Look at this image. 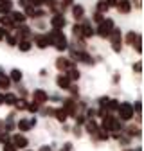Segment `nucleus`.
<instances>
[{
  "mask_svg": "<svg viewBox=\"0 0 144 151\" xmlns=\"http://www.w3.org/2000/svg\"><path fill=\"white\" fill-rule=\"evenodd\" d=\"M47 38H49L50 47H54L58 52L68 50V40H67V36L63 34V29H54V27H50V31L47 32Z\"/></svg>",
  "mask_w": 144,
  "mask_h": 151,
  "instance_id": "f257e3e1",
  "label": "nucleus"
},
{
  "mask_svg": "<svg viewBox=\"0 0 144 151\" xmlns=\"http://www.w3.org/2000/svg\"><path fill=\"white\" fill-rule=\"evenodd\" d=\"M115 111H117V119H119L121 122H128V121H132V119H133V115H135L132 103H126V101L119 103V106H117V110H115Z\"/></svg>",
  "mask_w": 144,
  "mask_h": 151,
  "instance_id": "f03ea898",
  "label": "nucleus"
},
{
  "mask_svg": "<svg viewBox=\"0 0 144 151\" xmlns=\"http://www.w3.org/2000/svg\"><path fill=\"white\" fill-rule=\"evenodd\" d=\"M108 40H110V43H112V50L114 52L119 54L122 50V32H121V29L114 27L110 31V34H108Z\"/></svg>",
  "mask_w": 144,
  "mask_h": 151,
  "instance_id": "7ed1b4c3",
  "label": "nucleus"
},
{
  "mask_svg": "<svg viewBox=\"0 0 144 151\" xmlns=\"http://www.w3.org/2000/svg\"><path fill=\"white\" fill-rule=\"evenodd\" d=\"M114 27H115V24H114L112 18H104L101 24H97V27H96V34H97L99 38H108V34H110V31H112Z\"/></svg>",
  "mask_w": 144,
  "mask_h": 151,
  "instance_id": "20e7f679",
  "label": "nucleus"
},
{
  "mask_svg": "<svg viewBox=\"0 0 144 151\" xmlns=\"http://www.w3.org/2000/svg\"><path fill=\"white\" fill-rule=\"evenodd\" d=\"M61 108L67 111V115H68V119H74V115L78 113V101H76V97H67V99H63L61 101Z\"/></svg>",
  "mask_w": 144,
  "mask_h": 151,
  "instance_id": "39448f33",
  "label": "nucleus"
},
{
  "mask_svg": "<svg viewBox=\"0 0 144 151\" xmlns=\"http://www.w3.org/2000/svg\"><path fill=\"white\" fill-rule=\"evenodd\" d=\"M9 140L16 146V149H25V147L29 146V139H27L24 133H20V131H18V133H13V135L9 137Z\"/></svg>",
  "mask_w": 144,
  "mask_h": 151,
  "instance_id": "423d86ee",
  "label": "nucleus"
},
{
  "mask_svg": "<svg viewBox=\"0 0 144 151\" xmlns=\"http://www.w3.org/2000/svg\"><path fill=\"white\" fill-rule=\"evenodd\" d=\"M81 34H83L85 40L96 36V27L92 25V22H90V20H86V18H83V22H81Z\"/></svg>",
  "mask_w": 144,
  "mask_h": 151,
  "instance_id": "0eeeda50",
  "label": "nucleus"
},
{
  "mask_svg": "<svg viewBox=\"0 0 144 151\" xmlns=\"http://www.w3.org/2000/svg\"><path fill=\"white\" fill-rule=\"evenodd\" d=\"M54 65H56V68H58L60 72H65L67 68L74 67V65H76V61H74V60H70V58H65V56H60V58H56Z\"/></svg>",
  "mask_w": 144,
  "mask_h": 151,
  "instance_id": "6e6552de",
  "label": "nucleus"
},
{
  "mask_svg": "<svg viewBox=\"0 0 144 151\" xmlns=\"http://www.w3.org/2000/svg\"><path fill=\"white\" fill-rule=\"evenodd\" d=\"M49 24H50V27H54V29H63V27L67 25V18L63 16V13H56V14L50 16Z\"/></svg>",
  "mask_w": 144,
  "mask_h": 151,
  "instance_id": "1a4fd4ad",
  "label": "nucleus"
},
{
  "mask_svg": "<svg viewBox=\"0 0 144 151\" xmlns=\"http://www.w3.org/2000/svg\"><path fill=\"white\" fill-rule=\"evenodd\" d=\"M32 101L38 103L40 106L42 104H47L49 103V93L43 88H36V90H32Z\"/></svg>",
  "mask_w": 144,
  "mask_h": 151,
  "instance_id": "9d476101",
  "label": "nucleus"
},
{
  "mask_svg": "<svg viewBox=\"0 0 144 151\" xmlns=\"http://www.w3.org/2000/svg\"><path fill=\"white\" fill-rule=\"evenodd\" d=\"M16 36H18V40H32V29L25 24H20V25H16Z\"/></svg>",
  "mask_w": 144,
  "mask_h": 151,
  "instance_id": "9b49d317",
  "label": "nucleus"
},
{
  "mask_svg": "<svg viewBox=\"0 0 144 151\" xmlns=\"http://www.w3.org/2000/svg\"><path fill=\"white\" fill-rule=\"evenodd\" d=\"M32 40H34V45L38 47V49H42V50H45L47 47H50L47 34H42V32H38V34H32Z\"/></svg>",
  "mask_w": 144,
  "mask_h": 151,
  "instance_id": "f8f14e48",
  "label": "nucleus"
},
{
  "mask_svg": "<svg viewBox=\"0 0 144 151\" xmlns=\"http://www.w3.org/2000/svg\"><path fill=\"white\" fill-rule=\"evenodd\" d=\"M115 9H117L121 14H130L132 9H133V2H132V0H117Z\"/></svg>",
  "mask_w": 144,
  "mask_h": 151,
  "instance_id": "ddd939ff",
  "label": "nucleus"
},
{
  "mask_svg": "<svg viewBox=\"0 0 144 151\" xmlns=\"http://www.w3.org/2000/svg\"><path fill=\"white\" fill-rule=\"evenodd\" d=\"M70 85H72V81L67 78V74H65V72H60V74L56 76V86H58L60 90H68Z\"/></svg>",
  "mask_w": 144,
  "mask_h": 151,
  "instance_id": "4468645a",
  "label": "nucleus"
},
{
  "mask_svg": "<svg viewBox=\"0 0 144 151\" xmlns=\"http://www.w3.org/2000/svg\"><path fill=\"white\" fill-rule=\"evenodd\" d=\"M9 18L13 20V24L14 25H20V24H25V20H27V16L24 14V11H14V9H11L9 13Z\"/></svg>",
  "mask_w": 144,
  "mask_h": 151,
  "instance_id": "2eb2a0df",
  "label": "nucleus"
},
{
  "mask_svg": "<svg viewBox=\"0 0 144 151\" xmlns=\"http://www.w3.org/2000/svg\"><path fill=\"white\" fill-rule=\"evenodd\" d=\"M83 128H85V131H86L90 137H96L97 129H99V124L96 122V119H86V122L83 124Z\"/></svg>",
  "mask_w": 144,
  "mask_h": 151,
  "instance_id": "dca6fc26",
  "label": "nucleus"
},
{
  "mask_svg": "<svg viewBox=\"0 0 144 151\" xmlns=\"http://www.w3.org/2000/svg\"><path fill=\"white\" fill-rule=\"evenodd\" d=\"M70 11H72V16H74L76 22H79V20H83V18H85V7L81 4H72L70 6Z\"/></svg>",
  "mask_w": 144,
  "mask_h": 151,
  "instance_id": "f3484780",
  "label": "nucleus"
},
{
  "mask_svg": "<svg viewBox=\"0 0 144 151\" xmlns=\"http://www.w3.org/2000/svg\"><path fill=\"white\" fill-rule=\"evenodd\" d=\"M65 74H67V78L72 81V83H76V81H79V78H81V72H79V68L74 65V67H70V68H67L65 70Z\"/></svg>",
  "mask_w": 144,
  "mask_h": 151,
  "instance_id": "a211bd4d",
  "label": "nucleus"
},
{
  "mask_svg": "<svg viewBox=\"0 0 144 151\" xmlns=\"http://www.w3.org/2000/svg\"><path fill=\"white\" fill-rule=\"evenodd\" d=\"M16 129L20 131V133H27V131H31L32 128H31V122H29V119H27V117L18 119V122H16Z\"/></svg>",
  "mask_w": 144,
  "mask_h": 151,
  "instance_id": "6ab92c4d",
  "label": "nucleus"
},
{
  "mask_svg": "<svg viewBox=\"0 0 144 151\" xmlns=\"http://www.w3.org/2000/svg\"><path fill=\"white\" fill-rule=\"evenodd\" d=\"M52 117L56 119L58 122H61V124H65V122H67V119H68L67 111H65L63 108H54V113H52Z\"/></svg>",
  "mask_w": 144,
  "mask_h": 151,
  "instance_id": "aec40b11",
  "label": "nucleus"
},
{
  "mask_svg": "<svg viewBox=\"0 0 144 151\" xmlns=\"http://www.w3.org/2000/svg\"><path fill=\"white\" fill-rule=\"evenodd\" d=\"M0 25L2 27H6L7 31H13V29H16V25L13 24V20L9 18V14L6 13V14H0Z\"/></svg>",
  "mask_w": 144,
  "mask_h": 151,
  "instance_id": "412c9836",
  "label": "nucleus"
},
{
  "mask_svg": "<svg viewBox=\"0 0 144 151\" xmlns=\"http://www.w3.org/2000/svg\"><path fill=\"white\" fill-rule=\"evenodd\" d=\"M139 36H140V32H137V31H128V32H126V36H124V43L132 47V45L137 42Z\"/></svg>",
  "mask_w": 144,
  "mask_h": 151,
  "instance_id": "4be33fe9",
  "label": "nucleus"
},
{
  "mask_svg": "<svg viewBox=\"0 0 144 151\" xmlns=\"http://www.w3.org/2000/svg\"><path fill=\"white\" fill-rule=\"evenodd\" d=\"M124 133L128 135L130 139H133V137L137 139V137H140V135H142V129H140V126H133V124H132V126H128V128H126V131H124Z\"/></svg>",
  "mask_w": 144,
  "mask_h": 151,
  "instance_id": "5701e85b",
  "label": "nucleus"
},
{
  "mask_svg": "<svg viewBox=\"0 0 144 151\" xmlns=\"http://www.w3.org/2000/svg\"><path fill=\"white\" fill-rule=\"evenodd\" d=\"M16 47H18L20 52H29L32 49V40H18Z\"/></svg>",
  "mask_w": 144,
  "mask_h": 151,
  "instance_id": "b1692460",
  "label": "nucleus"
},
{
  "mask_svg": "<svg viewBox=\"0 0 144 151\" xmlns=\"http://www.w3.org/2000/svg\"><path fill=\"white\" fill-rule=\"evenodd\" d=\"M7 76H9L11 83H20V81H22V78H24V74H22V70H20V68H13Z\"/></svg>",
  "mask_w": 144,
  "mask_h": 151,
  "instance_id": "393cba45",
  "label": "nucleus"
},
{
  "mask_svg": "<svg viewBox=\"0 0 144 151\" xmlns=\"http://www.w3.org/2000/svg\"><path fill=\"white\" fill-rule=\"evenodd\" d=\"M13 6H14L13 0H0V14L9 13V11L13 9Z\"/></svg>",
  "mask_w": 144,
  "mask_h": 151,
  "instance_id": "a878e982",
  "label": "nucleus"
},
{
  "mask_svg": "<svg viewBox=\"0 0 144 151\" xmlns=\"http://www.w3.org/2000/svg\"><path fill=\"white\" fill-rule=\"evenodd\" d=\"M11 86V79H9V76L6 72H0V88L2 90H7Z\"/></svg>",
  "mask_w": 144,
  "mask_h": 151,
  "instance_id": "bb28decb",
  "label": "nucleus"
},
{
  "mask_svg": "<svg viewBox=\"0 0 144 151\" xmlns=\"http://www.w3.org/2000/svg\"><path fill=\"white\" fill-rule=\"evenodd\" d=\"M16 99H18V96L13 93V92H6L4 93V104H7V106H13L16 103Z\"/></svg>",
  "mask_w": 144,
  "mask_h": 151,
  "instance_id": "cd10ccee",
  "label": "nucleus"
},
{
  "mask_svg": "<svg viewBox=\"0 0 144 151\" xmlns=\"http://www.w3.org/2000/svg\"><path fill=\"white\" fill-rule=\"evenodd\" d=\"M27 103H29V101H27L25 97H18L13 106H14V110H18V111H24V110L27 108Z\"/></svg>",
  "mask_w": 144,
  "mask_h": 151,
  "instance_id": "c85d7f7f",
  "label": "nucleus"
},
{
  "mask_svg": "<svg viewBox=\"0 0 144 151\" xmlns=\"http://www.w3.org/2000/svg\"><path fill=\"white\" fill-rule=\"evenodd\" d=\"M117 106H119V99H108V103H106V111L108 113H114L115 110H117Z\"/></svg>",
  "mask_w": 144,
  "mask_h": 151,
  "instance_id": "c756f323",
  "label": "nucleus"
},
{
  "mask_svg": "<svg viewBox=\"0 0 144 151\" xmlns=\"http://www.w3.org/2000/svg\"><path fill=\"white\" fill-rule=\"evenodd\" d=\"M108 9H110V7H108V4L104 2V0H99V2L96 4V11H97V13H103V14H104Z\"/></svg>",
  "mask_w": 144,
  "mask_h": 151,
  "instance_id": "7c9ffc66",
  "label": "nucleus"
},
{
  "mask_svg": "<svg viewBox=\"0 0 144 151\" xmlns=\"http://www.w3.org/2000/svg\"><path fill=\"white\" fill-rule=\"evenodd\" d=\"M72 36H74V40L83 38V34H81V24H74V25H72Z\"/></svg>",
  "mask_w": 144,
  "mask_h": 151,
  "instance_id": "2f4dec72",
  "label": "nucleus"
},
{
  "mask_svg": "<svg viewBox=\"0 0 144 151\" xmlns=\"http://www.w3.org/2000/svg\"><path fill=\"white\" fill-rule=\"evenodd\" d=\"M4 40H6V43H7L9 47H16V43H18V36H13V34H7V36L4 38Z\"/></svg>",
  "mask_w": 144,
  "mask_h": 151,
  "instance_id": "473e14b6",
  "label": "nucleus"
},
{
  "mask_svg": "<svg viewBox=\"0 0 144 151\" xmlns=\"http://www.w3.org/2000/svg\"><path fill=\"white\" fill-rule=\"evenodd\" d=\"M72 4H74V0H61V2H58V7H60V13H63L67 7H70Z\"/></svg>",
  "mask_w": 144,
  "mask_h": 151,
  "instance_id": "72a5a7b5",
  "label": "nucleus"
},
{
  "mask_svg": "<svg viewBox=\"0 0 144 151\" xmlns=\"http://www.w3.org/2000/svg\"><path fill=\"white\" fill-rule=\"evenodd\" d=\"M45 16H47V11H45V9H42V7H36V9H34L32 18H38V20H40V18H45Z\"/></svg>",
  "mask_w": 144,
  "mask_h": 151,
  "instance_id": "f704fd0d",
  "label": "nucleus"
},
{
  "mask_svg": "<svg viewBox=\"0 0 144 151\" xmlns=\"http://www.w3.org/2000/svg\"><path fill=\"white\" fill-rule=\"evenodd\" d=\"M27 111H31V113H36V111H40V104L38 103H27V108H25Z\"/></svg>",
  "mask_w": 144,
  "mask_h": 151,
  "instance_id": "c9c22d12",
  "label": "nucleus"
},
{
  "mask_svg": "<svg viewBox=\"0 0 144 151\" xmlns=\"http://www.w3.org/2000/svg\"><path fill=\"white\" fill-rule=\"evenodd\" d=\"M74 119H76V124H78V126H83V124L86 122V117H85V113H79V111H78L76 115H74Z\"/></svg>",
  "mask_w": 144,
  "mask_h": 151,
  "instance_id": "e433bc0d",
  "label": "nucleus"
},
{
  "mask_svg": "<svg viewBox=\"0 0 144 151\" xmlns=\"http://www.w3.org/2000/svg\"><path fill=\"white\" fill-rule=\"evenodd\" d=\"M132 106H133V111H135V115H140V113H142V101H140V99H137V101H135Z\"/></svg>",
  "mask_w": 144,
  "mask_h": 151,
  "instance_id": "4c0bfd02",
  "label": "nucleus"
},
{
  "mask_svg": "<svg viewBox=\"0 0 144 151\" xmlns=\"http://www.w3.org/2000/svg\"><path fill=\"white\" fill-rule=\"evenodd\" d=\"M2 151H18V149H16V146H14L11 140H7V142L2 144Z\"/></svg>",
  "mask_w": 144,
  "mask_h": 151,
  "instance_id": "58836bf2",
  "label": "nucleus"
},
{
  "mask_svg": "<svg viewBox=\"0 0 144 151\" xmlns=\"http://www.w3.org/2000/svg\"><path fill=\"white\" fill-rule=\"evenodd\" d=\"M133 49H135V52H139V54H142V36H139L137 38V42L132 45Z\"/></svg>",
  "mask_w": 144,
  "mask_h": 151,
  "instance_id": "ea45409f",
  "label": "nucleus"
},
{
  "mask_svg": "<svg viewBox=\"0 0 144 151\" xmlns=\"http://www.w3.org/2000/svg\"><path fill=\"white\" fill-rule=\"evenodd\" d=\"M68 92H70V97H76V99H78V96H79L78 85H70V86H68Z\"/></svg>",
  "mask_w": 144,
  "mask_h": 151,
  "instance_id": "a19ab883",
  "label": "nucleus"
},
{
  "mask_svg": "<svg viewBox=\"0 0 144 151\" xmlns=\"http://www.w3.org/2000/svg\"><path fill=\"white\" fill-rule=\"evenodd\" d=\"M34 9H36V7H32L31 4H27V6L24 7V14H25L27 18H32V14H34Z\"/></svg>",
  "mask_w": 144,
  "mask_h": 151,
  "instance_id": "79ce46f5",
  "label": "nucleus"
},
{
  "mask_svg": "<svg viewBox=\"0 0 144 151\" xmlns=\"http://www.w3.org/2000/svg\"><path fill=\"white\" fill-rule=\"evenodd\" d=\"M92 20H94L96 24H101V22L104 20V14H103V13H97V11H96V13L92 14Z\"/></svg>",
  "mask_w": 144,
  "mask_h": 151,
  "instance_id": "37998d69",
  "label": "nucleus"
},
{
  "mask_svg": "<svg viewBox=\"0 0 144 151\" xmlns=\"http://www.w3.org/2000/svg\"><path fill=\"white\" fill-rule=\"evenodd\" d=\"M106 113H108V111H106V108H104V106H99V108L96 110V117H99V119H103V117L106 115Z\"/></svg>",
  "mask_w": 144,
  "mask_h": 151,
  "instance_id": "c03bdc74",
  "label": "nucleus"
},
{
  "mask_svg": "<svg viewBox=\"0 0 144 151\" xmlns=\"http://www.w3.org/2000/svg\"><path fill=\"white\" fill-rule=\"evenodd\" d=\"M132 70H133L135 74H142V61H135L133 67H132Z\"/></svg>",
  "mask_w": 144,
  "mask_h": 151,
  "instance_id": "a18cd8bd",
  "label": "nucleus"
},
{
  "mask_svg": "<svg viewBox=\"0 0 144 151\" xmlns=\"http://www.w3.org/2000/svg\"><path fill=\"white\" fill-rule=\"evenodd\" d=\"M9 137H11V133H6V131H2V133H0V144L7 142V140H9Z\"/></svg>",
  "mask_w": 144,
  "mask_h": 151,
  "instance_id": "49530a36",
  "label": "nucleus"
},
{
  "mask_svg": "<svg viewBox=\"0 0 144 151\" xmlns=\"http://www.w3.org/2000/svg\"><path fill=\"white\" fill-rule=\"evenodd\" d=\"M29 4L32 7H43V0H29Z\"/></svg>",
  "mask_w": 144,
  "mask_h": 151,
  "instance_id": "de8ad7c7",
  "label": "nucleus"
},
{
  "mask_svg": "<svg viewBox=\"0 0 144 151\" xmlns=\"http://www.w3.org/2000/svg\"><path fill=\"white\" fill-rule=\"evenodd\" d=\"M108 99H110V97H108V96H103V97H99V99H97V104H99V106H106Z\"/></svg>",
  "mask_w": 144,
  "mask_h": 151,
  "instance_id": "09e8293b",
  "label": "nucleus"
},
{
  "mask_svg": "<svg viewBox=\"0 0 144 151\" xmlns=\"http://www.w3.org/2000/svg\"><path fill=\"white\" fill-rule=\"evenodd\" d=\"M60 151H72V142H65V144L60 147Z\"/></svg>",
  "mask_w": 144,
  "mask_h": 151,
  "instance_id": "8fccbe9b",
  "label": "nucleus"
},
{
  "mask_svg": "<svg viewBox=\"0 0 144 151\" xmlns=\"http://www.w3.org/2000/svg\"><path fill=\"white\" fill-rule=\"evenodd\" d=\"M42 113H43V115H49V117H52L54 108H49V106H47V108H43V110H42Z\"/></svg>",
  "mask_w": 144,
  "mask_h": 151,
  "instance_id": "3c124183",
  "label": "nucleus"
},
{
  "mask_svg": "<svg viewBox=\"0 0 144 151\" xmlns=\"http://www.w3.org/2000/svg\"><path fill=\"white\" fill-rule=\"evenodd\" d=\"M7 34H9V31H7L6 27H0V42H2V40H4V38L7 36Z\"/></svg>",
  "mask_w": 144,
  "mask_h": 151,
  "instance_id": "603ef678",
  "label": "nucleus"
},
{
  "mask_svg": "<svg viewBox=\"0 0 144 151\" xmlns=\"http://www.w3.org/2000/svg\"><path fill=\"white\" fill-rule=\"evenodd\" d=\"M72 133H74L76 137H81V126H78V124H76L74 128H72Z\"/></svg>",
  "mask_w": 144,
  "mask_h": 151,
  "instance_id": "864d4df0",
  "label": "nucleus"
},
{
  "mask_svg": "<svg viewBox=\"0 0 144 151\" xmlns=\"http://www.w3.org/2000/svg\"><path fill=\"white\" fill-rule=\"evenodd\" d=\"M54 4H58V0H43V6H47V7H50Z\"/></svg>",
  "mask_w": 144,
  "mask_h": 151,
  "instance_id": "5fc2aeb1",
  "label": "nucleus"
},
{
  "mask_svg": "<svg viewBox=\"0 0 144 151\" xmlns=\"http://www.w3.org/2000/svg\"><path fill=\"white\" fill-rule=\"evenodd\" d=\"M104 2L108 4V7H115V4H117V0H104Z\"/></svg>",
  "mask_w": 144,
  "mask_h": 151,
  "instance_id": "6e6d98bb",
  "label": "nucleus"
},
{
  "mask_svg": "<svg viewBox=\"0 0 144 151\" xmlns=\"http://www.w3.org/2000/svg\"><path fill=\"white\" fill-rule=\"evenodd\" d=\"M29 4V0H18V6H20V7H25Z\"/></svg>",
  "mask_w": 144,
  "mask_h": 151,
  "instance_id": "4d7b16f0",
  "label": "nucleus"
},
{
  "mask_svg": "<svg viewBox=\"0 0 144 151\" xmlns=\"http://www.w3.org/2000/svg\"><path fill=\"white\" fill-rule=\"evenodd\" d=\"M29 122H31V128H34L36 124H38V121H36V117H32V119H29Z\"/></svg>",
  "mask_w": 144,
  "mask_h": 151,
  "instance_id": "13d9d810",
  "label": "nucleus"
},
{
  "mask_svg": "<svg viewBox=\"0 0 144 151\" xmlns=\"http://www.w3.org/2000/svg\"><path fill=\"white\" fill-rule=\"evenodd\" d=\"M119 79H121V76H119V74H115V76H114V79H112V81H114V85H117V83H119Z\"/></svg>",
  "mask_w": 144,
  "mask_h": 151,
  "instance_id": "bf43d9fd",
  "label": "nucleus"
},
{
  "mask_svg": "<svg viewBox=\"0 0 144 151\" xmlns=\"http://www.w3.org/2000/svg\"><path fill=\"white\" fill-rule=\"evenodd\" d=\"M40 151H52V147H50V146H42Z\"/></svg>",
  "mask_w": 144,
  "mask_h": 151,
  "instance_id": "052dcab7",
  "label": "nucleus"
},
{
  "mask_svg": "<svg viewBox=\"0 0 144 151\" xmlns=\"http://www.w3.org/2000/svg\"><path fill=\"white\" fill-rule=\"evenodd\" d=\"M40 76H42V78H45V76H47V68H42L40 70Z\"/></svg>",
  "mask_w": 144,
  "mask_h": 151,
  "instance_id": "680f3d73",
  "label": "nucleus"
},
{
  "mask_svg": "<svg viewBox=\"0 0 144 151\" xmlns=\"http://www.w3.org/2000/svg\"><path fill=\"white\" fill-rule=\"evenodd\" d=\"M2 131H4V121L0 119V133H2Z\"/></svg>",
  "mask_w": 144,
  "mask_h": 151,
  "instance_id": "e2e57ef3",
  "label": "nucleus"
},
{
  "mask_svg": "<svg viewBox=\"0 0 144 151\" xmlns=\"http://www.w3.org/2000/svg\"><path fill=\"white\" fill-rule=\"evenodd\" d=\"M4 104V93H0V106Z\"/></svg>",
  "mask_w": 144,
  "mask_h": 151,
  "instance_id": "0e129e2a",
  "label": "nucleus"
},
{
  "mask_svg": "<svg viewBox=\"0 0 144 151\" xmlns=\"http://www.w3.org/2000/svg\"><path fill=\"white\" fill-rule=\"evenodd\" d=\"M124 151H135V149H124Z\"/></svg>",
  "mask_w": 144,
  "mask_h": 151,
  "instance_id": "69168bd1",
  "label": "nucleus"
},
{
  "mask_svg": "<svg viewBox=\"0 0 144 151\" xmlns=\"http://www.w3.org/2000/svg\"><path fill=\"white\" fill-rule=\"evenodd\" d=\"M24 151H32V149H27V147H25V149H24Z\"/></svg>",
  "mask_w": 144,
  "mask_h": 151,
  "instance_id": "338daca9",
  "label": "nucleus"
}]
</instances>
